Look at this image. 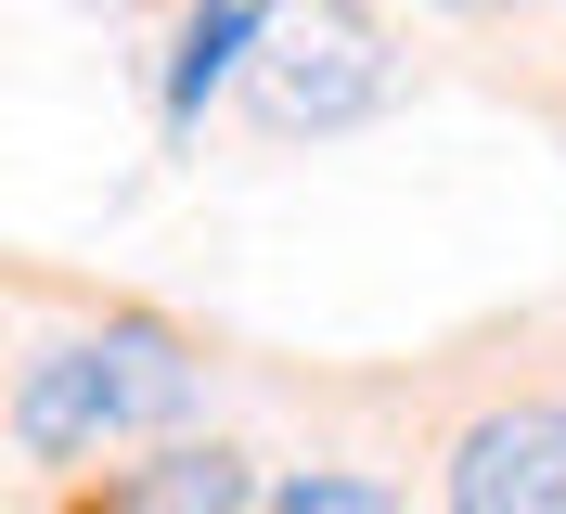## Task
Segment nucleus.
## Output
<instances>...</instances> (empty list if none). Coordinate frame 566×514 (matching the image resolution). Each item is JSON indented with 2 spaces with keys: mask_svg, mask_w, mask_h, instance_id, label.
Wrapping results in <instances>:
<instances>
[{
  "mask_svg": "<svg viewBox=\"0 0 566 514\" xmlns=\"http://www.w3.org/2000/svg\"><path fill=\"white\" fill-rule=\"evenodd\" d=\"M387 91H399V52L360 0H271L245 65V116L271 141H335L360 116H387Z\"/></svg>",
  "mask_w": 566,
  "mask_h": 514,
  "instance_id": "f257e3e1",
  "label": "nucleus"
},
{
  "mask_svg": "<svg viewBox=\"0 0 566 514\" xmlns=\"http://www.w3.org/2000/svg\"><path fill=\"white\" fill-rule=\"evenodd\" d=\"M451 514H566V399H490L438 450Z\"/></svg>",
  "mask_w": 566,
  "mask_h": 514,
  "instance_id": "f03ea898",
  "label": "nucleus"
},
{
  "mask_svg": "<svg viewBox=\"0 0 566 514\" xmlns=\"http://www.w3.org/2000/svg\"><path fill=\"white\" fill-rule=\"evenodd\" d=\"M104 438H129V424H116V386L91 360V335H39L13 360V450L39 476H77V463H104Z\"/></svg>",
  "mask_w": 566,
  "mask_h": 514,
  "instance_id": "7ed1b4c3",
  "label": "nucleus"
},
{
  "mask_svg": "<svg viewBox=\"0 0 566 514\" xmlns=\"http://www.w3.org/2000/svg\"><path fill=\"white\" fill-rule=\"evenodd\" d=\"M91 360H104L129 438H193V411H207V360H193L180 322H155V308H104V322H91Z\"/></svg>",
  "mask_w": 566,
  "mask_h": 514,
  "instance_id": "20e7f679",
  "label": "nucleus"
},
{
  "mask_svg": "<svg viewBox=\"0 0 566 514\" xmlns=\"http://www.w3.org/2000/svg\"><path fill=\"white\" fill-rule=\"evenodd\" d=\"M258 463L232 438H142V463H116L77 514H258Z\"/></svg>",
  "mask_w": 566,
  "mask_h": 514,
  "instance_id": "39448f33",
  "label": "nucleus"
},
{
  "mask_svg": "<svg viewBox=\"0 0 566 514\" xmlns=\"http://www.w3.org/2000/svg\"><path fill=\"white\" fill-rule=\"evenodd\" d=\"M258 27H271V0H193V13H180L168 77H155V116H168V141H193V129H207V103L258 65Z\"/></svg>",
  "mask_w": 566,
  "mask_h": 514,
  "instance_id": "423d86ee",
  "label": "nucleus"
},
{
  "mask_svg": "<svg viewBox=\"0 0 566 514\" xmlns=\"http://www.w3.org/2000/svg\"><path fill=\"white\" fill-rule=\"evenodd\" d=\"M258 514H399V489L360 476V463H296V476H283Z\"/></svg>",
  "mask_w": 566,
  "mask_h": 514,
  "instance_id": "0eeeda50",
  "label": "nucleus"
},
{
  "mask_svg": "<svg viewBox=\"0 0 566 514\" xmlns=\"http://www.w3.org/2000/svg\"><path fill=\"white\" fill-rule=\"evenodd\" d=\"M424 13H515V0H424Z\"/></svg>",
  "mask_w": 566,
  "mask_h": 514,
  "instance_id": "6e6552de",
  "label": "nucleus"
}]
</instances>
